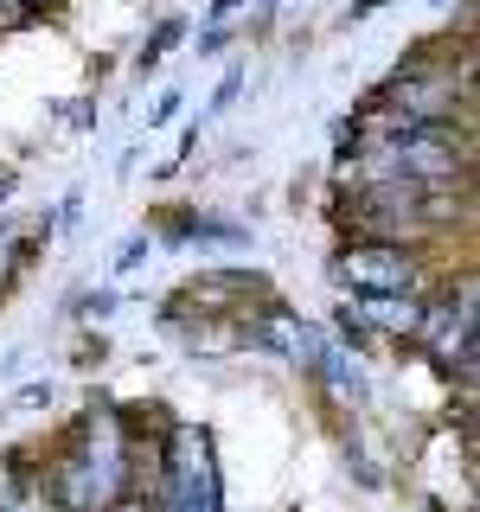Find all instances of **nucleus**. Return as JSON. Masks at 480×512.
Listing matches in <instances>:
<instances>
[{
  "instance_id": "8",
  "label": "nucleus",
  "mask_w": 480,
  "mask_h": 512,
  "mask_svg": "<svg viewBox=\"0 0 480 512\" xmlns=\"http://www.w3.org/2000/svg\"><path fill=\"white\" fill-rule=\"evenodd\" d=\"M160 244H212V250H237V244H250V231L244 224H224L212 212H180V218H167V231H160Z\"/></svg>"
},
{
  "instance_id": "11",
  "label": "nucleus",
  "mask_w": 480,
  "mask_h": 512,
  "mask_svg": "<svg viewBox=\"0 0 480 512\" xmlns=\"http://www.w3.org/2000/svg\"><path fill=\"white\" fill-rule=\"evenodd\" d=\"M77 314H84V320H109V314H116V288H90V295H77Z\"/></svg>"
},
{
  "instance_id": "14",
  "label": "nucleus",
  "mask_w": 480,
  "mask_h": 512,
  "mask_svg": "<svg viewBox=\"0 0 480 512\" xmlns=\"http://www.w3.org/2000/svg\"><path fill=\"white\" fill-rule=\"evenodd\" d=\"M148 237H128V244H122V256H116V276H128V269H141V263H148Z\"/></svg>"
},
{
  "instance_id": "18",
  "label": "nucleus",
  "mask_w": 480,
  "mask_h": 512,
  "mask_svg": "<svg viewBox=\"0 0 480 512\" xmlns=\"http://www.w3.org/2000/svg\"><path fill=\"white\" fill-rule=\"evenodd\" d=\"M109 512H148V500H141V487H135V493H128V500H116Z\"/></svg>"
},
{
  "instance_id": "12",
  "label": "nucleus",
  "mask_w": 480,
  "mask_h": 512,
  "mask_svg": "<svg viewBox=\"0 0 480 512\" xmlns=\"http://www.w3.org/2000/svg\"><path fill=\"white\" fill-rule=\"evenodd\" d=\"M237 90H244V71H224L218 90H212V103H205V116H224V109L237 103Z\"/></svg>"
},
{
  "instance_id": "6",
  "label": "nucleus",
  "mask_w": 480,
  "mask_h": 512,
  "mask_svg": "<svg viewBox=\"0 0 480 512\" xmlns=\"http://www.w3.org/2000/svg\"><path fill=\"white\" fill-rule=\"evenodd\" d=\"M416 340H423L436 359L461 365V378H474V276H461V301L448 295L429 308L423 301V327H416Z\"/></svg>"
},
{
  "instance_id": "9",
  "label": "nucleus",
  "mask_w": 480,
  "mask_h": 512,
  "mask_svg": "<svg viewBox=\"0 0 480 512\" xmlns=\"http://www.w3.org/2000/svg\"><path fill=\"white\" fill-rule=\"evenodd\" d=\"M314 378H327L340 397H352V404H365V372H359V352H346V346H320V359H314Z\"/></svg>"
},
{
  "instance_id": "10",
  "label": "nucleus",
  "mask_w": 480,
  "mask_h": 512,
  "mask_svg": "<svg viewBox=\"0 0 480 512\" xmlns=\"http://www.w3.org/2000/svg\"><path fill=\"white\" fill-rule=\"evenodd\" d=\"M180 39H186V20H180V13H167V20L148 32V45L135 52V71H160V64H167V52H173Z\"/></svg>"
},
{
  "instance_id": "19",
  "label": "nucleus",
  "mask_w": 480,
  "mask_h": 512,
  "mask_svg": "<svg viewBox=\"0 0 480 512\" xmlns=\"http://www.w3.org/2000/svg\"><path fill=\"white\" fill-rule=\"evenodd\" d=\"M276 7H282V0H263V13H276Z\"/></svg>"
},
{
  "instance_id": "7",
  "label": "nucleus",
  "mask_w": 480,
  "mask_h": 512,
  "mask_svg": "<svg viewBox=\"0 0 480 512\" xmlns=\"http://www.w3.org/2000/svg\"><path fill=\"white\" fill-rule=\"evenodd\" d=\"M346 320L372 340V333H391V340H416L423 327V301H397V295H352Z\"/></svg>"
},
{
  "instance_id": "16",
  "label": "nucleus",
  "mask_w": 480,
  "mask_h": 512,
  "mask_svg": "<svg viewBox=\"0 0 480 512\" xmlns=\"http://www.w3.org/2000/svg\"><path fill=\"white\" fill-rule=\"evenodd\" d=\"M237 13V0H212V7H205V26H224Z\"/></svg>"
},
{
  "instance_id": "3",
  "label": "nucleus",
  "mask_w": 480,
  "mask_h": 512,
  "mask_svg": "<svg viewBox=\"0 0 480 512\" xmlns=\"http://www.w3.org/2000/svg\"><path fill=\"white\" fill-rule=\"evenodd\" d=\"M141 500H148V512H224L212 436L192 423H173L154 455V480L141 487Z\"/></svg>"
},
{
  "instance_id": "15",
  "label": "nucleus",
  "mask_w": 480,
  "mask_h": 512,
  "mask_svg": "<svg viewBox=\"0 0 480 512\" xmlns=\"http://www.w3.org/2000/svg\"><path fill=\"white\" fill-rule=\"evenodd\" d=\"M384 7V0H352V7H346V26H359V20H372V13Z\"/></svg>"
},
{
  "instance_id": "4",
  "label": "nucleus",
  "mask_w": 480,
  "mask_h": 512,
  "mask_svg": "<svg viewBox=\"0 0 480 512\" xmlns=\"http://www.w3.org/2000/svg\"><path fill=\"white\" fill-rule=\"evenodd\" d=\"M468 103V71H442V64H410L391 84L365 96L372 122H455V109Z\"/></svg>"
},
{
  "instance_id": "1",
  "label": "nucleus",
  "mask_w": 480,
  "mask_h": 512,
  "mask_svg": "<svg viewBox=\"0 0 480 512\" xmlns=\"http://www.w3.org/2000/svg\"><path fill=\"white\" fill-rule=\"evenodd\" d=\"M45 493L58 500V512H109L116 500L135 493V442H128L122 416L109 404H90L64 429L58 455L45 461Z\"/></svg>"
},
{
  "instance_id": "5",
  "label": "nucleus",
  "mask_w": 480,
  "mask_h": 512,
  "mask_svg": "<svg viewBox=\"0 0 480 512\" xmlns=\"http://www.w3.org/2000/svg\"><path fill=\"white\" fill-rule=\"evenodd\" d=\"M333 276L352 295H397V301H423V256L410 244H378V237H352L333 256Z\"/></svg>"
},
{
  "instance_id": "13",
  "label": "nucleus",
  "mask_w": 480,
  "mask_h": 512,
  "mask_svg": "<svg viewBox=\"0 0 480 512\" xmlns=\"http://www.w3.org/2000/svg\"><path fill=\"white\" fill-rule=\"evenodd\" d=\"M180 109H186V90H167L160 103L148 109V128H167V122H180Z\"/></svg>"
},
{
  "instance_id": "2",
  "label": "nucleus",
  "mask_w": 480,
  "mask_h": 512,
  "mask_svg": "<svg viewBox=\"0 0 480 512\" xmlns=\"http://www.w3.org/2000/svg\"><path fill=\"white\" fill-rule=\"evenodd\" d=\"M468 186H416V180H365V186H340V218L359 237L378 244H410L423 250V237L448 231L461 218Z\"/></svg>"
},
{
  "instance_id": "17",
  "label": "nucleus",
  "mask_w": 480,
  "mask_h": 512,
  "mask_svg": "<svg viewBox=\"0 0 480 512\" xmlns=\"http://www.w3.org/2000/svg\"><path fill=\"white\" fill-rule=\"evenodd\" d=\"M224 39H231V32H224V26H205V32H199V45H205V58H212V52H218V45H224Z\"/></svg>"
}]
</instances>
